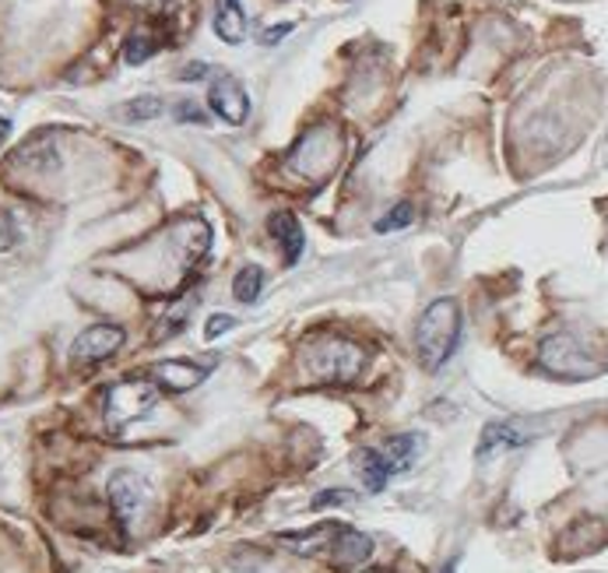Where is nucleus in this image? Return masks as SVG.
<instances>
[{"mask_svg":"<svg viewBox=\"0 0 608 573\" xmlns=\"http://www.w3.org/2000/svg\"><path fill=\"white\" fill-rule=\"evenodd\" d=\"M236 327V317H229V314H215V317H208V327H204V338H219L225 331H233Z\"/></svg>","mask_w":608,"mask_h":573,"instance_id":"5701e85b","label":"nucleus"},{"mask_svg":"<svg viewBox=\"0 0 608 573\" xmlns=\"http://www.w3.org/2000/svg\"><path fill=\"white\" fill-rule=\"evenodd\" d=\"M219 11H215V32L219 39L229 46H239L246 39V14L239 8V0H215Z\"/></svg>","mask_w":608,"mask_h":573,"instance_id":"2eb2a0df","label":"nucleus"},{"mask_svg":"<svg viewBox=\"0 0 608 573\" xmlns=\"http://www.w3.org/2000/svg\"><path fill=\"white\" fill-rule=\"evenodd\" d=\"M289 32H292V25H278V28H268L265 36H260V43H265V46H274V43L282 39V36H289Z\"/></svg>","mask_w":608,"mask_h":573,"instance_id":"393cba45","label":"nucleus"},{"mask_svg":"<svg viewBox=\"0 0 608 573\" xmlns=\"http://www.w3.org/2000/svg\"><path fill=\"white\" fill-rule=\"evenodd\" d=\"M208 103L225 124H233V127L246 124V117H250V95H246V89L239 85L233 74H222V78L211 81Z\"/></svg>","mask_w":608,"mask_h":573,"instance_id":"6e6552de","label":"nucleus"},{"mask_svg":"<svg viewBox=\"0 0 608 573\" xmlns=\"http://www.w3.org/2000/svg\"><path fill=\"white\" fill-rule=\"evenodd\" d=\"M159 401V387L152 381H120L106 390V422L113 433L127 430L130 422L144 419Z\"/></svg>","mask_w":608,"mask_h":573,"instance_id":"20e7f679","label":"nucleus"},{"mask_svg":"<svg viewBox=\"0 0 608 573\" xmlns=\"http://www.w3.org/2000/svg\"><path fill=\"white\" fill-rule=\"evenodd\" d=\"M363 366H366V352L352 338L324 335L317 341H309L306 349V373L324 384H355L363 376Z\"/></svg>","mask_w":608,"mask_h":573,"instance_id":"f03ea898","label":"nucleus"},{"mask_svg":"<svg viewBox=\"0 0 608 573\" xmlns=\"http://www.w3.org/2000/svg\"><path fill=\"white\" fill-rule=\"evenodd\" d=\"M535 440V430L531 425H524L517 419H500V422H489L482 436H479V447H475V461L486 465L492 461V457H500V454H511L524 444H531Z\"/></svg>","mask_w":608,"mask_h":573,"instance_id":"0eeeda50","label":"nucleus"},{"mask_svg":"<svg viewBox=\"0 0 608 573\" xmlns=\"http://www.w3.org/2000/svg\"><path fill=\"white\" fill-rule=\"evenodd\" d=\"M538 363L546 366L552 376H560V381H587V376H598L605 366L595 363V359L587 355V349L581 346L577 338L560 331V335H549L546 341L538 346Z\"/></svg>","mask_w":608,"mask_h":573,"instance_id":"7ed1b4c3","label":"nucleus"},{"mask_svg":"<svg viewBox=\"0 0 608 573\" xmlns=\"http://www.w3.org/2000/svg\"><path fill=\"white\" fill-rule=\"evenodd\" d=\"M366 573H381V570H366Z\"/></svg>","mask_w":608,"mask_h":573,"instance_id":"c756f323","label":"nucleus"},{"mask_svg":"<svg viewBox=\"0 0 608 573\" xmlns=\"http://www.w3.org/2000/svg\"><path fill=\"white\" fill-rule=\"evenodd\" d=\"M127 341V331L117 324H92L85 327L78 338H74V346H71V366L74 370H92L98 363H106L109 355H117L120 346Z\"/></svg>","mask_w":608,"mask_h":573,"instance_id":"423d86ee","label":"nucleus"},{"mask_svg":"<svg viewBox=\"0 0 608 573\" xmlns=\"http://www.w3.org/2000/svg\"><path fill=\"white\" fill-rule=\"evenodd\" d=\"M457 341H461V306L454 300H433L422 309L416 327L419 363L425 370H440L454 355Z\"/></svg>","mask_w":608,"mask_h":573,"instance_id":"f257e3e1","label":"nucleus"},{"mask_svg":"<svg viewBox=\"0 0 608 573\" xmlns=\"http://www.w3.org/2000/svg\"><path fill=\"white\" fill-rule=\"evenodd\" d=\"M355 503V496L349 489H324V493L314 496V511H327V506H349Z\"/></svg>","mask_w":608,"mask_h":573,"instance_id":"412c9836","label":"nucleus"},{"mask_svg":"<svg viewBox=\"0 0 608 573\" xmlns=\"http://www.w3.org/2000/svg\"><path fill=\"white\" fill-rule=\"evenodd\" d=\"M384 454V461H387V471L390 475H401L416 465V457L422 454V436L416 433H401V436H390L387 440V451Z\"/></svg>","mask_w":608,"mask_h":573,"instance_id":"4468645a","label":"nucleus"},{"mask_svg":"<svg viewBox=\"0 0 608 573\" xmlns=\"http://www.w3.org/2000/svg\"><path fill=\"white\" fill-rule=\"evenodd\" d=\"M260 289H265V271H260V268L236 271V278H233V296L239 303H254L260 296Z\"/></svg>","mask_w":608,"mask_h":573,"instance_id":"a211bd4d","label":"nucleus"},{"mask_svg":"<svg viewBox=\"0 0 608 573\" xmlns=\"http://www.w3.org/2000/svg\"><path fill=\"white\" fill-rule=\"evenodd\" d=\"M331 560L341 566V570H352V566H363L370 556H373V538L349 528V524H338L335 528V538H331Z\"/></svg>","mask_w":608,"mask_h":573,"instance_id":"9b49d317","label":"nucleus"},{"mask_svg":"<svg viewBox=\"0 0 608 573\" xmlns=\"http://www.w3.org/2000/svg\"><path fill=\"white\" fill-rule=\"evenodd\" d=\"M8 135H11V124H8L4 117H0V144H4V141H8Z\"/></svg>","mask_w":608,"mask_h":573,"instance_id":"bb28decb","label":"nucleus"},{"mask_svg":"<svg viewBox=\"0 0 608 573\" xmlns=\"http://www.w3.org/2000/svg\"><path fill=\"white\" fill-rule=\"evenodd\" d=\"M335 528L338 524H317V528H309V531H285V535H278V542L300 556H320V552H331Z\"/></svg>","mask_w":608,"mask_h":573,"instance_id":"f8f14e48","label":"nucleus"},{"mask_svg":"<svg viewBox=\"0 0 608 573\" xmlns=\"http://www.w3.org/2000/svg\"><path fill=\"white\" fill-rule=\"evenodd\" d=\"M155 50H159L155 32H152V28H138V32H130V39H127V46H124V60H127V63H144Z\"/></svg>","mask_w":608,"mask_h":573,"instance_id":"f3484780","label":"nucleus"},{"mask_svg":"<svg viewBox=\"0 0 608 573\" xmlns=\"http://www.w3.org/2000/svg\"><path fill=\"white\" fill-rule=\"evenodd\" d=\"M138 4H144V8H166L169 0H138Z\"/></svg>","mask_w":608,"mask_h":573,"instance_id":"cd10ccee","label":"nucleus"},{"mask_svg":"<svg viewBox=\"0 0 608 573\" xmlns=\"http://www.w3.org/2000/svg\"><path fill=\"white\" fill-rule=\"evenodd\" d=\"M341 159V135L338 127H314L300 141V149L292 152V166L300 169L306 179H324L338 166Z\"/></svg>","mask_w":608,"mask_h":573,"instance_id":"39448f33","label":"nucleus"},{"mask_svg":"<svg viewBox=\"0 0 608 573\" xmlns=\"http://www.w3.org/2000/svg\"><path fill=\"white\" fill-rule=\"evenodd\" d=\"M109 503L124 524H135L148 503V482L138 479L135 471H117L109 479Z\"/></svg>","mask_w":608,"mask_h":573,"instance_id":"9d476101","label":"nucleus"},{"mask_svg":"<svg viewBox=\"0 0 608 573\" xmlns=\"http://www.w3.org/2000/svg\"><path fill=\"white\" fill-rule=\"evenodd\" d=\"M162 113V103L155 95H138V100H130L127 106H120V117L130 124H141V120H155Z\"/></svg>","mask_w":608,"mask_h":573,"instance_id":"6ab92c4d","label":"nucleus"},{"mask_svg":"<svg viewBox=\"0 0 608 573\" xmlns=\"http://www.w3.org/2000/svg\"><path fill=\"white\" fill-rule=\"evenodd\" d=\"M14 243H19V229H14V222H11V215L4 208H0V254L4 250H11Z\"/></svg>","mask_w":608,"mask_h":573,"instance_id":"4be33fe9","label":"nucleus"},{"mask_svg":"<svg viewBox=\"0 0 608 573\" xmlns=\"http://www.w3.org/2000/svg\"><path fill=\"white\" fill-rule=\"evenodd\" d=\"M211 373V363H190V359H166V363L152 366V384L159 390H173V395H184L194 390L197 384H204Z\"/></svg>","mask_w":608,"mask_h":573,"instance_id":"1a4fd4ad","label":"nucleus"},{"mask_svg":"<svg viewBox=\"0 0 608 573\" xmlns=\"http://www.w3.org/2000/svg\"><path fill=\"white\" fill-rule=\"evenodd\" d=\"M355 465H359V475H363V486L370 489V493H381V489L387 486V479H390V471H387L384 454L366 447V451H359Z\"/></svg>","mask_w":608,"mask_h":573,"instance_id":"dca6fc26","label":"nucleus"},{"mask_svg":"<svg viewBox=\"0 0 608 573\" xmlns=\"http://www.w3.org/2000/svg\"><path fill=\"white\" fill-rule=\"evenodd\" d=\"M443 573H457V563H447V566H443Z\"/></svg>","mask_w":608,"mask_h":573,"instance_id":"c85d7f7f","label":"nucleus"},{"mask_svg":"<svg viewBox=\"0 0 608 573\" xmlns=\"http://www.w3.org/2000/svg\"><path fill=\"white\" fill-rule=\"evenodd\" d=\"M204 74H208V63H187V71L179 78H184V81H201Z\"/></svg>","mask_w":608,"mask_h":573,"instance_id":"a878e982","label":"nucleus"},{"mask_svg":"<svg viewBox=\"0 0 608 573\" xmlns=\"http://www.w3.org/2000/svg\"><path fill=\"white\" fill-rule=\"evenodd\" d=\"M412 219H416V208L408 204V201H401L398 208H390L387 215L376 222V233H394V229H405V225H412Z\"/></svg>","mask_w":608,"mask_h":573,"instance_id":"aec40b11","label":"nucleus"},{"mask_svg":"<svg viewBox=\"0 0 608 573\" xmlns=\"http://www.w3.org/2000/svg\"><path fill=\"white\" fill-rule=\"evenodd\" d=\"M176 120H184V124H208L204 109L194 106V103H179V106H176Z\"/></svg>","mask_w":608,"mask_h":573,"instance_id":"b1692460","label":"nucleus"},{"mask_svg":"<svg viewBox=\"0 0 608 573\" xmlns=\"http://www.w3.org/2000/svg\"><path fill=\"white\" fill-rule=\"evenodd\" d=\"M268 229H271V236L282 243L285 265H295V260L303 257V247H306L303 229H300V222H295V215H289V211H274V215L268 219Z\"/></svg>","mask_w":608,"mask_h":573,"instance_id":"ddd939ff","label":"nucleus"}]
</instances>
